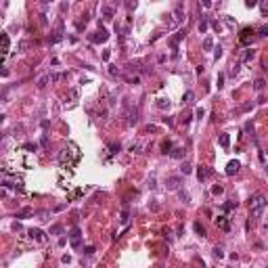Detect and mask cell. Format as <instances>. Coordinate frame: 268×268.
Returning <instances> with one entry per match:
<instances>
[{"mask_svg": "<svg viewBox=\"0 0 268 268\" xmlns=\"http://www.w3.org/2000/svg\"><path fill=\"white\" fill-rule=\"evenodd\" d=\"M212 193H214V195H222V193H224V186H222V184H214Z\"/></svg>", "mask_w": 268, "mask_h": 268, "instance_id": "24", "label": "cell"}, {"mask_svg": "<svg viewBox=\"0 0 268 268\" xmlns=\"http://www.w3.org/2000/svg\"><path fill=\"white\" fill-rule=\"evenodd\" d=\"M103 19L105 21H111L113 19V8L111 7H103Z\"/></svg>", "mask_w": 268, "mask_h": 268, "instance_id": "12", "label": "cell"}, {"mask_svg": "<svg viewBox=\"0 0 268 268\" xmlns=\"http://www.w3.org/2000/svg\"><path fill=\"white\" fill-rule=\"evenodd\" d=\"M184 38V32H178L176 36H174V38H172V46H174V48H176L178 46V42H180V40H182Z\"/></svg>", "mask_w": 268, "mask_h": 268, "instance_id": "18", "label": "cell"}, {"mask_svg": "<svg viewBox=\"0 0 268 268\" xmlns=\"http://www.w3.org/2000/svg\"><path fill=\"white\" fill-rule=\"evenodd\" d=\"M245 130H247V132H254V126H251V122H247V124H245Z\"/></svg>", "mask_w": 268, "mask_h": 268, "instance_id": "41", "label": "cell"}, {"mask_svg": "<svg viewBox=\"0 0 268 268\" xmlns=\"http://www.w3.org/2000/svg\"><path fill=\"white\" fill-rule=\"evenodd\" d=\"M4 120H7V115H0V126L4 124Z\"/></svg>", "mask_w": 268, "mask_h": 268, "instance_id": "47", "label": "cell"}, {"mask_svg": "<svg viewBox=\"0 0 268 268\" xmlns=\"http://www.w3.org/2000/svg\"><path fill=\"white\" fill-rule=\"evenodd\" d=\"M109 57H111V52H109V50H105V52H103V59H105V61H109Z\"/></svg>", "mask_w": 268, "mask_h": 268, "instance_id": "45", "label": "cell"}, {"mask_svg": "<svg viewBox=\"0 0 268 268\" xmlns=\"http://www.w3.org/2000/svg\"><path fill=\"white\" fill-rule=\"evenodd\" d=\"M228 145H231V136L228 134H220V147L228 149Z\"/></svg>", "mask_w": 268, "mask_h": 268, "instance_id": "13", "label": "cell"}, {"mask_svg": "<svg viewBox=\"0 0 268 268\" xmlns=\"http://www.w3.org/2000/svg\"><path fill=\"white\" fill-rule=\"evenodd\" d=\"M50 80H52V82H57V80H61V76H59V73H52V76H50Z\"/></svg>", "mask_w": 268, "mask_h": 268, "instance_id": "46", "label": "cell"}, {"mask_svg": "<svg viewBox=\"0 0 268 268\" xmlns=\"http://www.w3.org/2000/svg\"><path fill=\"white\" fill-rule=\"evenodd\" d=\"M195 115H197L199 120H201V117H203V115H205V111H203V109H201V107H199V109H195Z\"/></svg>", "mask_w": 268, "mask_h": 268, "instance_id": "37", "label": "cell"}, {"mask_svg": "<svg viewBox=\"0 0 268 268\" xmlns=\"http://www.w3.org/2000/svg\"><path fill=\"white\" fill-rule=\"evenodd\" d=\"M180 182H182V178H180V176H170L168 182H166V186H168V191H178Z\"/></svg>", "mask_w": 268, "mask_h": 268, "instance_id": "8", "label": "cell"}, {"mask_svg": "<svg viewBox=\"0 0 268 268\" xmlns=\"http://www.w3.org/2000/svg\"><path fill=\"white\" fill-rule=\"evenodd\" d=\"M109 149H111V153H117V151H120V142H117V145H115V142H111V145H109Z\"/></svg>", "mask_w": 268, "mask_h": 268, "instance_id": "32", "label": "cell"}, {"mask_svg": "<svg viewBox=\"0 0 268 268\" xmlns=\"http://www.w3.org/2000/svg\"><path fill=\"white\" fill-rule=\"evenodd\" d=\"M180 199H182V201H189V193H184V191H180Z\"/></svg>", "mask_w": 268, "mask_h": 268, "instance_id": "39", "label": "cell"}, {"mask_svg": "<svg viewBox=\"0 0 268 268\" xmlns=\"http://www.w3.org/2000/svg\"><path fill=\"white\" fill-rule=\"evenodd\" d=\"M207 27H210V25H207V21H199V32H201V34H205V32H207Z\"/></svg>", "mask_w": 268, "mask_h": 268, "instance_id": "30", "label": "cell"}, {"mask_svg": "<svg viewBox=\"0 0 268 268\" xmlns=\"http://www.w3.org/2000/svg\"><path fill=\"white\" fill-rule=\"evenodd\" d=\"M180 172H182L184 176H186V174H191V172H193V168H191V163H182V168H180Z\"/></svg>", "mask_w": 268, "mask_h": 268, "instance_id": "26", "label": "cell"}, {"mask_svg": "<svg viewBox=\"0 0 268 268\" xmlns=\"http://www.w3.org/2000/svg\"><path fill=\"white\" fill-rule=\"evenodd\" d=\"M107 38H109V34H107V29L105 27H101L97 34L92 36V42L94 44H101V42H107Z\"/></svg>", "mask_w": 268, "mask_h": 268, "instance_id": "6", "label": "cell"}, {"mask_svg": "<svg viewBox=\"0 0 268 268\" xmlns=\"http://www.w3.org/2000/svg\"><path fill=\"white\" fill-rule=\"evenodd\" d=\"M130 151H132V153H141V147H138V145H134V147H130Z\"/></svg>", "mask_w": 268, "mask_h": 268, "instance_id": "43", "label": "cell"}, {"mask_svg": "<svg viewBox=\"0 0 268 268\" xmlns=\"http://www.w3.org/2000/svg\"><path fill=\"white\" fill-rule=\"evenodd\" d=\"M224 86V73H218V88Z\"/></svg>", "mask_w": 268, "mask_h": 268, "instance_id": "36", "label": "cell"}, {"mask_svg": "<svg viewBox=\"0 0 268 268\" xmlns=\"http://www.w3.org/2000/svg\"><path fill=\"white\" fill-rule=\"evenodd\" d=\"M264 207H266V197H264L262 193H258V195H254V197L249 199V210H251V216H254V218H260L262 212H264Z\"/></svg>", "mask_w": 268, "mask_h": 268, "instance_id": "1", "label": "cell"}, {"mask_svg": "<svg viewBox=\"0 0 268 268\" xmlns=\"http://www.w3.org/2000/svg\"><path fill=\"white\" fill-rule=\"evenodd\" d=\"M157 107L159 109H170V101L168 99H157Z\"/></svg>", "mask_w": 268, "mask_h": 268, "instance_id": "19", "label": "cell"}, {"mask_svg": "<svg viewBox=\"0 0 268 268\" xmlns=\"http://www.w3.org/2000/svg\"><path fill=\"white\" fill-rule=\"evenodd\" d=\"M0 46H2V50H0V63H2V59L8 52V36L7 34H0Z\"/></svg>", "mask_w": 268, "mask_h": 268, "instance_id": "5", "label": "cell"}, {"mask_svg": "<svg viewBox=\"0 0 268 268\" xmlns=\"http://www.w3.org/2000/svg\"><path fill=\"white\" fill-rule=\"evenodd\" d=\"M61 262H63V264H69L71 258H69V256H63V258H61Z\"/></svg>", "mask_w": 268, "mask_h": 268, "instance_id": "44", "label": "cell"}, {"mask_svg": "<svg viewBox=\"0 0 268 268\" xmlns=\"http://www.w3.org/2000/svg\"><path fill=\"white\" fill-rule=\"evenodd\" d=\"M23 149H27V151H36V145H32V142H25V145H23Z\"/></svg>", "mask_w": 268, "mask_h": 268, "instance_id": "38", "label": "cell"}, {"mask_svg": "<svg viewBox=\"0 0 268 268\" xmlns=\"http://www.w3.org/2000/svg\"><path fill=\"white\" fill-rule=\"evenodd\" d=\"M126 80L130 84H138V78H136V76H126Z\"/></svg>", "mask_w": 268, "mask_h": 268, "instance_id": "35", "label": "cell"}, {"mask_svg": "<svg viewBox=\"0 0 268 268\" xmlns=\"http://www.w3.org/2000/svg\"><path fill=\"white\" fill-rule=\"evenodd\" d=\"M254 57H256V50H254V48H247L245 52H243V57H241V59H243V61H251Z\"/></svg>", "mask_w": 268, "mask_h": 268, "instance_id": "16", "label": "cell"}, {"mask_svg": "<svg viewBox=\"0 0 268 268\" xmlns=\"http://www.w3.org/2000/svg\"><path fill=\"white\" fill-rule=\"evenodd\" d=\"M172 151V142L170 141H161V153H170Z\"/></svg>", "mask_w": 268, "mask_h": 268, "instance_id": "20", "label": "cell"}, {"mask_svg": "<svg viewBox=\"0 0 268 268\" xmlns=\"http://www.w3.org/2000/svg\"><path fill=\"white\" fill-rule=\"evenodd\" d=\"M214 256H216L218 260H220V258H224V251H222V247H218V245L214 247Z\"/></svg>", "mask_w": 268, "mask_h": 268, "instance_id": "27", "label": "cell"}, {"mask_svg": "<svg viewBox=\"0 0 268 268\" xmlns=\"http://www.w3.org/2000/svg\"><path fill=\"white\" fill-rule=\"evenodd\" d=\"M254 34H256L254 27H243V29H241V34H239V42L241 44H251Z\"/></svg>", "mask_w": 268, "mask_h": 268, "instance_id": "3", "label": "cell"}, {"mask_svg": "<svg viewBox=\"0 0 268 268\" xmlns=\"http://www.w3.org/2000/svg\"><path fill=\"white\" fill-rule=\"evenodd\" d=\"M109 73H111V76H120V71L115 69V67H109Z\"/></svg>", "mask_w": 268, "mask_h": 268, "instance_id": "42", "label": "cell"}, {"mask_svg": "<svg viewBox=\"0 0 268 268\" xmlns=\"http://www.w3.org/2000/svg\"><path fill=\"white\" fill-rule=\"evenodd\" d=\"M128 220H130V210L124 207V210H122V216H120V222L122 224H128Z\"/></svg>", "mask_w": 268, "mask_h": 268, "instance_id": "14", "label": "cell"}, {"mask_svg": "<svg viewBox=\"0 0 268 268\" xmlns=\"http://www.w3.org/2000/svg\"><path fill=\"white\" fill-rule=\"evenodd\" d=\"M193 99H195V94H193V90H189L186 94H184V103H186V105H191V103H193Z\"/></svg>", "mask_w": 268, "mask_h": 268, "instance_id": "25", "label": "cell"}, {"mask_svg": "<svg viewBox=\"0 0 268 268\" xmlns=\"http://www.w3.org/2000/svg\"><path fill=\"white\" fill-rule=\"evenodd\" d=\"M258 36H260V38H264V36H268V27H266V25H264V27H260V32H258Z\"/></svg>", "mask_w": 268, "mask_h": 268, "instance_id": "34", "label": "cell"}, {"mask_svg": "<svg viewBox=\"0 0 268 268\" xmlns=\"http://www.w3.org/2000/svg\"><path fill=\"white\" fill-rule=\"evenodd\" d=\"M27 216H32V207H25V210H21V212L17 214L15 218H27Z\"/></svg>", "mask_w": 268, "mask_h": 268, "instance_id": "21", "label": "cell"}, {"mask_svg": "<svg viewBox=\"0 0 268 268\" xmlns=\"http://www.w3.org/2000/svg\"><path fill=\"white\" fill-rule=\"evenodd\" d=\"M214 174V170L212 168H207V166H199L197 168V178H199V182H203V180H207V178Z\"/></svg>", "mask_w": 268, "mask_h": 268, "instance_id": "4", "label": "cell"}, {"mask_svg": "<svg viewBox=\"0 0 268 268\" xmlns=\"http://www.w3.org/2000/svg\"><path fill=\"white\" fill-rule=\"evenodd\" d=\"M216 226L222 228V231H231V222H228L226 216H218V218H216Z\"/></svg>", "mask_w": 268, "mask_h": 268, "instance_id": "10", "label": "cell"}, {"mask_svg": "<svg viewBox=\"0 0 268 268\" xmlns=\"http://www.w3.org/2000/svg\"><path fill=\"white\" fill-rule=\"evenodd\" d=\"M136 122H138V109L134 107V109H132V113H130V120H128V124H130V126H134Z\"/></svg>", "mask_w": 268, "mask_h": 268, "instance_id": "15", "label": "cell"}, {"mask_svg": "<svg viewBox=\"0 0 268 268\" xmlns=\"http://www.w3.org/2000/svg\"><path fill=\"white\" fill-rule=\"evenodd\" d=\"M184 153H186V151H184L182 147H176V149H172V151H170V155L174 157V159H182Z\"/></svg>", "mask_w": 268, "mask_h": 268, "instance_id": "11", "label": "cell"}, {"mask_svg": "<svg viewBox=\"0 0 268 268\" xmlns=\"http://www.w3.org/2000/svg\"><path fill=\"white\" fill-rule=\"evenodd\" d=\"M69 243L73 249H80V245H82V231H80L78 226H73L69 231Z\"/></svg>", "mask_w": 268, "mask_h": 268, "instance_id": "2", "label": "cell"}, {"mask_svg": "<svg viewBox=\"0 0 268 268\" xmlns=\"http://www.w3.org/2000/svg\"><path fill=\"white\" fill-rule=\"evenodd\" d=\"M61 231H63V226H61V224H55V226H50V233H52V235H59Z\"/></svg>", "mask_w": 268, "mask_h": 268, "instance_id": "29", "label": "cell"}, {"mask_svg": "<svg viewBox=\"0 0 268 268\" xmlns=\"http://www.w3.org/2000/svg\"><path fill=\"white\" fill-rule=\"evenodd\" d=\"M46 82H48V76L40 78V80H38V88H44V86H46Z\"/></svg>", "mask_w": 268, "mask_h": 268, "instance_id": "31", "label": "cell"}, {"mask_svg": "<svg viewBox=\"0 0 268 268\" xmlns=\"http://www.w3.org/2000/svg\"><path fill=\"white\" fill-rule=\"evenodd\" d=\"M264 86H266V82H264V78H258V80L254 82V88H256L258 92H262V90H264Z\"/></svg>", "mask_w": 268, "mask_h": 268, "instance_id": "17", "label": "cell"}, {"mask_svg": "<svg viewBox=\"0 0 268 268\" xmlns=\"http://www.w3.org/2000/svg\"><path fill=\"white\" fill-rule=\"evenodd\" d=\"M61 40H63V36H61V34L48 36V44H57V42H61Z\"/></svg>", "mask_w": 268, "mask_h": 268, "instance_id": "22", "label": "cell"}, {"mask_svg": "<svg viewBox=\"0 0 268 268\" xmlns=\"http://www.w3.org/2000/svg\"><path fill=\"white\" fill-rule=\"evenodd\" d=\"M84 254H86V256H92V254H94V247H86Z\"/></svg>", "mask_w": 268, "mask_h": 268, "instance_id": "40", "label": "cell"}, {"mask_svg": "<svg viewBox=\"0 0 268 268\" xmlns=\"http://www.w3.org/2000/svg\"><path fill=\"white\" fill-rule=\"evenodd\" d=\"M195 231H197V235H201V237H205V226L201 224V222H195Z\"/></svg>", "mask_w": 268, "mask_h": 268, "instance_id": "23", "label": "cell"}, {"mask_svg": "<svg viewBox=\"0 0 268 268\" xmlns=\"http://www.w3.org/2000/svg\"><path fill=\"white\" fill-rule=\"evenodd\" d=\"M239 168H241V163L237 161V159H233V161L226 163V174H228V176H233V174H237V172H239Z\"/></svg>", "mask_w": 268, "mask_h": 268, "instance_id": "9", "label": "cell"}, {"mask_svg": "<svg viewBox=\"0 0 268 268\" xmlns=\"http://www.w3.org/2000/svg\"><path fill=\"white\" fill-rule=\"evenodd\" d=\"M212 46H214V40H212V38H205V40H203V48H205V50H210Z\"/></svg>", "mask_w": 268, "mask_h": 268, "instance_id": "28", "label": "cell"}, {"mask_svg": "<svg viewBox=\"0 0 268 268\" xmlns=\"http://www.w3.org/2000/svg\"><path fill=\"white\" fill-rule=\"evenodd\" d=\"M27 235H29L34 241H38V243H44V241H46V237H44V233L40 231V228H29Z\"/></svg>", "mask_w": 268, "mask_h": 268, "instance_id": "7", "label": "cell"}, {"mask_svg": "<svg viewBox=\"0 0 268 268\" xmlns=\"http://www.w3.org/2000/svg\"><path fill=\"white\" fill-rule=\"evenodd\" d=\"M220 57H222V46H218V48H216V52H214V61H218Z\"/></svg>", "mask_w": 268, "mask_h": 268, "instance_id": "33", "label": "cell"}]
</instances>
